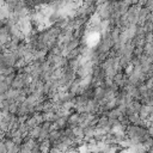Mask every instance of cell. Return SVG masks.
Segmentation results:
<instances>
[{
	"mask_svg": "<svg viewBox=\"0 0 153 153\" xmlns=\"http://www.w3.org/2000/svg\"><path fill=\"white\" fill-rule=\"evenodd\" d=\"M49 147H50V142H49V141H48V139H47V140L42 141V143L39 145V151H41L42 153H48Z\"/></svg>",
	"mask_w": 153,
	"mask_h": 153,
	"instance_id": "cell-1",
	"label": "cell"
},
{
	"mask_svg": "<svg viewBox=\"0 0 153 153\" xmlns=\"http://www.w3.org/2000/svg\"><path fill=\"white\" fill-rule=\"evenodd\" d=\"M0 153H7V148L5 146V142H0Z\"/></svg>",
	"mask_w": 153,
	"mask_h": 153,
	"instance_id": "cell-2",
	"label": "cell"
}]
</instances>
